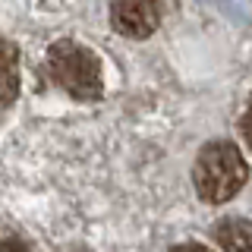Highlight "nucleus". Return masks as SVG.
<instances>
[{"mask_svg":"<svg viewBox=\"0 0 252 252\" xmlns=\"http://www.w3.org/2000/svg\"><path fill=\"white\" fill-rule=\"evenodd\" d=\"M192 180H195V192L202 195V202H227L246 183V161L243 152L233 142H211L205 145L192 167Z\"/></svg>","mask_w":252,"mask_h":252,"instance_id":"1","label":"nucleus"},{"mask_svg":"<svg viewBox=\"0 0 252 252\" xmlns=\"http://www.w3.org/2000/svg\"><path fill=\"white\" fill-rule=\"evenodd\" d=\"M47 69L54 82L66 89L76 101H94L104 89L101 82V63L89 47L76 41H57L47 54Z\"/></svg>","mask_w":252,"mask_h":252,"instance_id":"2","label":"nucleus"},{"mask_svg":"<svg viewBox=\"0 0 252 252\" xmlns=\"http://www.w3.org/2000/svg\"><path fill=\"white\" fill-rule=\"evenodd\" d=\"M161 13L164 0H117L110 10V22L126 38H148L161 22Z\"/></svg>","mask_w":252,"mask_h":252,"instance_id":"3","label":"nucleus"},{"mask_svg":"<svg viewBox=\"0 0 252 252\" xmlns=\"http://www.w3.org/2000/svg\"><path fill=\"white\" fill-rule=\"evenodd\" d=\"M19 92V51L0 38V104H10Z\"/></svg>","mask_w":252,"mask_h":252,"instance_id":"4","label":"nucleus"},{"mask_svg":"<svg viewBox=\"0 0 252 252\" xmlns=\"http://www.w3.org/2000/svg\"><path fill=\"white\" fill-rule=\"evenodd\" d=\"M215 243L224 249H252V224L240 218H227L215 227Z\"/></svg>","mask_w":252,"mask_h":252,"instance_id":"5","label":"nucleus"},{"mask_svg":"<svg viewBox=\"0 0 252 252\" xmlns=\"http://www.w3.org/2000/svg\"><path fill=\"white\" fill-rule=\"evenodd\" d=\"M243 136H246V145H249V152H252V107L246 110V117H243Z\"/></svg>","mask_w":252,"mask_h":252,"instance_id":"6","label":"nucleus"}]
</instances>
